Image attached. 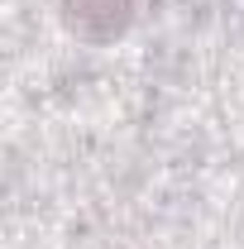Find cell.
Segmentation results:
<instances>
[{"instance_id":"1","label":"cell","mask_w":244,"mask_h":249,"mask_svg":"<svg viewBox=\"0 0 244 249\" xmlns=\"http://www.w3.org/2000/svg\"><path fill=\"white\" fill-rule=\"evenodd\" d=\"M58 15L67 34H77L82 43L105 48L129 34L134 15H139V0H58Z\"/></svg>"}]
</instances>
